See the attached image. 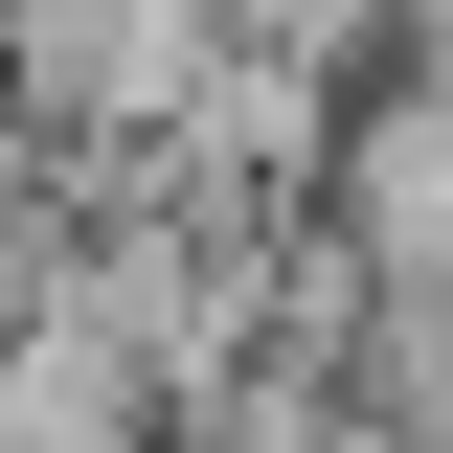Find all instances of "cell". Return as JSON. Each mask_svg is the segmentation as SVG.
<instances>
[{"instance_id": "cell-1", "label": "cell", "mask_w": 453, "mask_h": 453, "mask_svg": "<svg viewBox=\"0 0 453 453\" xmlns=\"http://www.w3.org/2000/svg\"><path fill=\"white\" fill-rule=\"evenodd\" d=\"M340 250H363V273H453V68H386V91H363V136H340Z\"/></svg>"}, {"instance_id": "cell-2", "label": "cell", "mask_w": 453, "mask_h": 453, "mask_svg": "<svg viewBox=\"0 0 453 453\" xmlns=\"http://www.w3.org/2000/svg\"><path fill=\"white\" fill-rule=\"evenodd\" d=\"M408 68H453V0H408Z\"/></svg>"}]
</instances>
